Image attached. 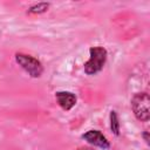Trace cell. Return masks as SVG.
Returning a JSON list of instances; mask_svg holds the SVG:
<instances>
[{"mask_svg":"<svg viewBox=\"0 0 150 150\" xmlns=\"http://www.w3.org/2000/svg\"><path fill=\"white\" fill-rule=\"evenodd\" d=\"M89 60L84 63V73L88 75H95L103 69L108 53L104 47L96 46L89 49Z\"/></svg>","mask_w":150,"mask_h":150,"instance_id":"cell-1","label":"cell"},{"mask_svg":"<svg viewBox=\"0 0 150 150\" xmlns=\"http://www.w3.org/2000/svg\"><path fill=\"white\" fill-rule=\"evenodd\" d=\"M150 98L146 93H137L131 98V109L138 121L146 122L150 118Z\"/></svg>","mask_w":150,"mask_h":150,"instance_id":"cell-2","label":"cell"},{"mask_svg":"<svg viewBox=\"0 0 150 150\" xmlns=\"http://www.w3.org/2000/svg\"><path fill=\"white\" fill-rule=\"evenodd\" d=\"M15 61L32 77H40L41 74L43 73L42 63L38 59H35L30 55L22 54V53H16L15 54Z\"/></svg>","mask_w":150,"mask_h":150,"instance_id":"cell-3","label":"cell"},{"mask_svg":"<svg viewBox=\"0 0 150 150\" xmlns=\"http://www.w3.org/2000/svg\"><path fill=\"white\" fill-rule=\"evenodd\" d=\"M82 138L84 141H87L89 144H93L95 146H98L102 149H109L110 148L109 141L100 130H89L82 135Z\"/></svg>","mask_w":150,"mask_h":150,"instance_id":"cell-4","label":"cell"},{"mask_svg":"<svg viewBox=\"0 0 150 150\" xmlns=\"http://www.w3.org/2000/svg\"><path fill=\"white\" fill-rule=\"evenodd\" d=\"M55 98L63 110H70L76 104V96L70 91H57Z\"/></svg>","mask_w":150,"mask_h":150,"instance_id":"cell-5","label":"cell"},{"mask_svg":"<svg viewBox=\"0 0 150 150\" xmlns=\"http://www.w3.org/2000/svg\"><path fill=\"white\" fill-rule=\"evenodd\" d=\"M49 6L50 5L48 2H39V4H35V5L30 6L28 8L27 13H29V14H41V13L47 12Z\"/></svg>","mask_w":150,"mask_h":150,"instance_id":"cell-6","label":"cell"},{"mask_svg":"<svg viewBox=\"0 0 150 150\" xmlns=\"http://www.w3.org/2000/svg\"><path fill=\"white\" fill-rule=\"evenodd\" d=\"M110 129L114 132V135L116 136L120 135V122H118V117L115 110L110 111Z\"/></svg>","mask_w":150,"mask_h":150,"instance_id":"cell-7","label":"cell"},{"mask_svg":"<svg viewBox=\"0 0 150 150\" xmlns=\"http://www.w3.org/2000/svg\"><path fill=\"white\" fill-rule=\"evenodd\" d=\"M142 136H143V138H144V141L146 142V144L149 145V132H148V131H144V132L142 134Z\"/></svg>","mask_w":150,"mask_h":150,"instance_id":"cell-8","label":"cell"},{"mask_svg":"<svg viewBox=\"0 0 150 150\" xmlns=\"http://www.w3.org/2000/svg\"><path fill=\"white\" fill-rule=\"evenodd\" d=\"M76 150H94V149L88 148V146H81V148H79V149H76Z\"/></svg>","mask_w":150,"mask_h":150,"instance_id":"cell-9","label":"cell"}]
</instances>
